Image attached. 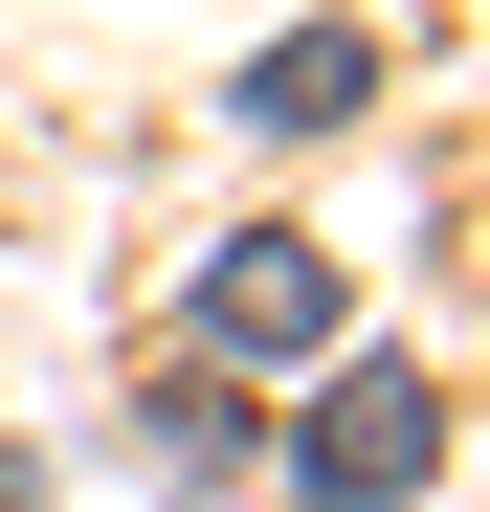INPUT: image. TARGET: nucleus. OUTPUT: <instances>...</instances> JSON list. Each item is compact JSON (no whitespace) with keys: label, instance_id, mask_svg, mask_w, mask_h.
Returning a JSON list of instances; mask_svg holds the SVG:
<instances>
[{"label":"nucleus","instance_id":"nucleus-1","mask_svg":"<svg viewBox=\"0 0 490 512\" xmlns=\"http://www.w3.org/2000/svg\"><path fill=\"white\" fill-rule=\"evenodd\" d=\"M290 490H312V512H401V490H446V379H424V357H357L335 401H312Z\"/></svg>","mask_w":490,"mask_h":512},{"label":"nucleus","instance_id":"nucleus-3","mask_svg":"<svg viewBox=\"0 0 490 512\" xmlns=\"http://www.w3.org/2000/svg\"><path fill=\"white\" fill-rule=\"evenodd\" d=\"M357 90H379V45H357V23H312V45H268V67H245V112H268V134H335Z\"/></svg>","mask_w":490,"mask_h":512},{"label":"nucleus","instance_id":"nucleus-4","mask_svg":"<svg viewBox=\"0 0 490 512\" xmlns=\"http://www.w3.org/2000/svg\"><path fill=\"white\" fill-rule=\"evenodd\" d=\"M0 512H45V468H23V446H0Z\"/></svg>","mask_w":490,"mask_h":512},{"label":"nucleus","instance_id":"nucleus-2","mask_svg":"<svg viewBox=\"0 0 490 512\" xmlns=\"http://www.w3.org/2000/svg\"><path fill=\"white\" fill-rule=\"evenodd\" d=\"M201 334H223V357H335V268H312V245H223Z\"/></svg>","mask_w":490,"mask_h":512}]
</instances>
